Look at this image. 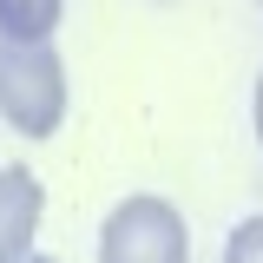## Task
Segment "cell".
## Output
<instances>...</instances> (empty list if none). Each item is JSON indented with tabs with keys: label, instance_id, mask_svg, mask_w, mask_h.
I'll use <instances>...</instances> for the list:
<instances>
[{
	"label": "cell",
	"instance_id": "6da1fadb",
	"mask_svg": "<svg viewBox=\"0 0 263 263\" xmlns=\"http://www.w3.org/2000/svg\"><path fill=\"white\" fill-rule=\"evenodd\" d=\"M0 119L27 138H53L66 119V66L53 40H7L0 33Z\"/></svg>",
	"mask_w": 263,
	"mask_h": 263
},
{
	"label": "cell",
	"instance_id": "7a4b0ae2",
	"mask_svg": "<svg viewBox=\"0 0 263 263\" xmlns=\"http://www.w3.org/2000/svg\"><path fill=\"white\" fill-rule=\"evenodd\" d=\"M99 263H191V230L164 197H125L99 230Z\"/></svg>",
	"mask_w": 263,
	"mask_h": 263
},
{
	"label": "cell",
	"instance_id": "3957f363",
	"mask_svg": "<svg viewBox=\"0 0 263 263\" xmlns=\"http://www.w3.org/2000/svg\"><path fill=\"white\" fill-rule=\"evenodd\" d=\"M46 211V184L27 164H0V263H27L33 257V230Z\"/></svg>",
	"mask_w": 263,
	"mask_h": 263
},
{
	"label": "cell",
	"instance_id": "277c9868",
	"mask_svg": "<svg viewBox=\"0 0 263 263\" xmlns=\"http://www.w3.org/2000/svg\"><path fill=\"white\" fill-rule=\"evenodd\" d=\"M66 0H0V33L7 40H53Z\"/></svg>",
	"mask_w": 263,
	"mask_h": 263
},
{
	"label": "cell",
	"instance_id": "5b68a950",
	"mask_svg": "<svg viewBox=\"0 0 263 263\" xmlns=\"http://www.w3.org/2000/svg\"><path fill=\"white\" fill-rule=\"evenodd\" d=\"M224 263H263V217H243L224 243Z\"/></svg>",
	"mask_w": 263,
	"mask_h": 263
},
{
	"label": "cell",
	"instance_id": "8992f818",
	"mask_svg": "<svg viewBox=\"0 0 263 263\" xmlns=\"http://www.w3.org/2000/svg\"><path fill=\"white\" fill-rule=\"evenodd\" d=\"M257 138H263V79H257Z\"/></svg>",
	"mask_w": 263,
	"mask_h": 263
},
{
	"label": "cell",
	"instance_id": "52a82bcc",
	"mask_svg": "<svg viewBox=\"0 0 263 263\" xmlns=\"http://www.w3.org/2000/svg\"><path fill=\"white\" fill-rule=\"evenodd\" d=\"M27 263H60V257H27Z\"/></svg>",
	"mask_w": 263,
	"mask_h": 263
}]
</instances>
